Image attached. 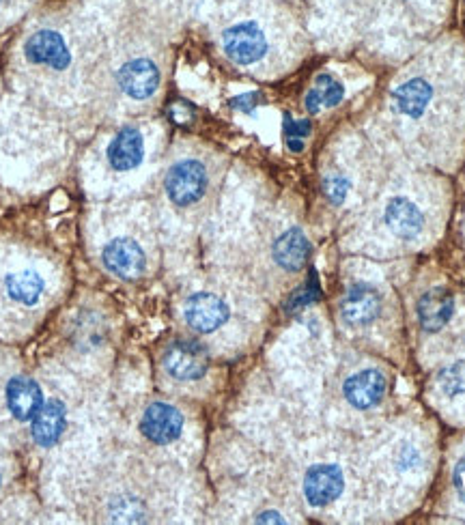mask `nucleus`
Here are the masks:
<instances>
[{
  "mask_svg": "<svg viewBox=\"0 0 465 525\" xmlns=\"http://www.w3.org/2000/svg\"><path fill=\"white\" fill-rule=\"evenodd\" d=\"M317 297H319V285H317V278L313 274V278L308 280V285L300 293L293 295L289 308L293 310V308H302L306 304H313V302H317Z\"/></svg>",
  "mask_w": 465,
  "mask_h": 525,
  "instance_id": "23",
  "label": "nucleus"
},
{
  "mask_svg": "<svg viewBox=\"0 0 465 525\" xmlns=\"http://www.w3.org/2000/svg\"><path fill=\"white\" fill-rule=\"evenodd\" d=\"M229 104L233 110H242L246 115H250V112H255V108L261 104V93H244L239 97H233Z\"/></svg>",
  "mask_w": 465,
  "mask_h": 525,
  "instance_id": "25",
  "label": "nucleus"
},
{
  "mask_svg": "<svg viewBox=\"0 0 465 525\" xmlns=\"http://www.w3.org/2000/svg\"><path fill=\"white\" fill-rule=\"evenodd\" d=\"M431 99H433V89L425 78H412L403 82L399 89L392 91L394 108L410 119H418L425 115Z\"/></svg>",
  "mask_w": 465,
  "mask_h": 525,
  "instance_id": "17",
  "label": "nucleus"
},
{
  "mask_svg": "<svg viewBox=\"0 0 465 525\" xmlns=\"http://www.w3.org/2000/svg\"><path fill=\"white\" fill-rule=\"evenodd\" d=\"M388 229L401 239H416L425 229V216L407 198H392L386 207Z\"/></svg>",
  "mask_w": 465,
  "mask_h": 525,
  "instance_id": "16",
  "label": "nucleus"
},
{
  "mask_svg": "<svg viewBox=\"0 0 465 525\" xmlns=\"http://www.w3.org/2000/svg\"><path fill=\"white\" fill-rule=\"evenodd\" d=\"M5 287L11 300L24 306H33L39 302L41 293H44V280H41L37 272H18L7 276Z\"/></svg>",
  "mask_w": 465,
  "mask_h": 525,
  "instance_id": "19",
  "label": "nucleus"
},
{
  "mask_svg": "<svg viewBox=\"0 0 465 525\" xmlns=\"http://www.w3.org/2000/svg\"><path fill=\"white\" fill-rule=\"evenodd\" d=\"M164 188L173 205L192 207L205 196L207 168L199 160H181L168 170Z\"/></svg>",
  "mask_w": 465,
  "mask_h": 525,
  "instance_id": "1",
  "label": "nucleus"
},
{
  "mask_svg": "<svg viewBox=\"0 0 465 525\" xmlns=\"http://www.w3.org/2000/svg\"><path fill=\"white\" fill-rule=\"evenodd\" d=\"M140 431L149 442L158 446L173 444L183 431L181 411L168 403H151L140 420Z\"/></svg>",
  "mask_w": 465,
  "mask_h": 525,
  "instance_id": "6",
  "label": "nucleus"
},
{
  "mask_svg": "<svg viewBox=\"0 0 465 525\" xmlns=\"http://www.w3.org/2000/svg\"><path fill=\"white\" fill-rule=\"evenodd\" d=\"M453 480H455V489L459 493V498L465 502V457L457 463Z\"/></svg>",
  "mask_w": 465,
  "mask_h": 525,
  "instance_id": "28",
  "label": "nucleus"
},
{
  "mask_svg": "<svg viewBox=\"0 0 465 525\" xmlns=\"http://www.w3.org/2000/svg\"><path fill=\"white\" fill-rule=\"evenodd\" d=\"M65 405L61 401H48L41 405V409L37 411V416L33 418V439L44 448H52L54 444H59V439L63 437L65 431Z\"/></svg>",
  "mask_w": 465,
  "mask_h": 525,
  "instance_id": "15",
  "label": "nucleus"
},
{
  "mask_svg": "<svg viewBox=\"0 0 465 525\" xmlns=\"http://www.w3.org/2000/svg\"><path fill=\"white\" fill-rule=\"evenodd\" d=\"M222 48L233 63L255 65L267 52V39L255 22H242L224 31Z\"/></svg>",
  "mask_w": 465,
  "mask_h": 525,
  "instance_id": "3",
  "label": "nucleus"
},
{
  "mask_svg": "<svg viewBox=\"0 0 465 525\" xmlns=\"http://www.w3.org/2000/svg\"><path fill=\"white\" fill-rule=\"evenodd\" d=\"M304 106L306 110L310 112V115H317V112L323 108V102H321V95L319 91L313 87L308 93H306V99H304Z\"/></svg>",
  "mask_w": 465,
  "mask_h": 525,
  "instance_id": "27",
  "label": "nucleus"
},
{
  "mask_svg": "<svg viewBox=\"0 0 465 525\" xmlns=\"http://www.w3.org/2000/svg\"><path fill=\"white\" fill-rule=\"evenodd\" d=\"M117 82L128 97L147 99L160 87V69L149 59H136L119 69Z\"/></svg>",
  "mask_w": 465,
  "mask_h": 525,
  "instance_id": "10",
  "label": "nucleus"
},
{
  "mask_svg": "<svg viewBox=\"0 0 465 525\" xmlns=\"http://www.w3.org/2000/svg\"><path fill=\"white\" fill-rule=\"evenodd\" d=\"M338 310H341V321L345 325H349V328H362V325H369L379 317L382 297H379L377 289L360 282V285L349 287Z\"/></svg>",
  "mask_w": 465,
  "mask_h": 525,
  "instance_id": "7",
  "label": "nucleus"
},
{
  "mask_svg": "<svg viewBox=\"0 0 465 525\" xmlns=\"http://www.w3.org/2000/svg\"><path fill=\"white\" fill-rule=\"evenodd\" d=\"M287 147H289V151H293V153H302V151H304V140H300V138H287Z\"/></svg>",
  "mask_w": 465,
  "mask_h": 525,
  "instance_id": "30",
  "label": "nucleus"
},
{
  "mask_svg": "<svg viewBox=\"0 0 465 525\" xmlns=\"http://www.w3.org/2000/svg\"><path fill=\"white\" fill-rule=\"evenodd\" d=\"M192 115H194V108H192L188 102H177V104L171 106V117H173V121H177V123L190 121Z\"/></svg>",
  "mask_w": 465,
  "mask_h": 525,
  "instance_id": "26",
  "label": "nucleus"
},
{
  "mask_svg": "<svg viewBox=\"0 0 465 525\" xmlns=\"http://www.w3.org/2000/svg\"><path fill=\"white\" fill-rule=\"evenodd\" d=\"M183 317L192 330L211 334L229 321V306L214 293H194L183 306Z\"/></svg>",
  "mask_w": 465,
  "mask_h": 525,
  "instance_id": "4",
  "label": "nucleus"
},
{
  "mask_svg": "<svg viewBox=\"0 0 465 525\" xmlns=\"http://www.w3.org/2000/svg\"><path fill=\"white\" fill-rule=\"evenodd\" d=\"M315 89L319 91L321 95V102L326 108H334L343 102V97H345V89H343V84L334 80L332 76L328 74H321L317 76L315 80Z\"/></svg>",
  "mask_w": 465,
  "mask_h": 525,
  "instance_id": "21",
  "label": "nucleus"
},
{
  "mask_svg": "<svg viewBox=\"0 0 465 525\" xmlns=\"http://www.w3.org/2000/svg\"><path fill=\"white\" fill-rule=\"evenodd\" d=\"M259 523H285V519H280L278 513H263L257 517Z\"/></svg>",
  "mask_w": 465,
  "mask_h": 525,
  "instance_id": "29",
  "label": "nucleus"
},
{
  "mask_svg": "<svg viewBox=\"0 0 465 525\" xmlns=\"http://www.w3.org/2000/svg\"><path fill=\"white\" fill-rule=\"evenodd\" d=\"M310 132H313V125L308 119L293 121L291 115H285V138H300L304 140Z\"/></svg>",
  "mask_w": 465,
  "mask_h": 525,
  "instance_id": "24",
  "label": "nucleus"
},
{
  "mask_svg": "<svg viewBox=\"0 0 465 525\" xmlns=\"http://www.w3.org/2000/svg\"><path fill=\"white\" fill-rule=\"evenodd\" d=\"M26 59L35 65H48L56 72H61L72 63V54L65 44V39L54 31H39L24 46Z\"/></svg>",
  "mask_w": 465,
  "mask_h": 525,
  "instance_id": "9",
  "label": "nucleus"
},
{
  "mask_svg": "<svg viewBox=\"0 0 465 525\" xmlns=\"http://www.w3.org/2000/svg\"><path fill=\"white\" fill-rule=\"evenodd\" d=\"M166 373L177 381L201 379L209 368L207 349L196 340H175L164 351Z\"/></svg>",
  "mask_w": 465,
  "mask_h": 525,
  "instance_id": "2",
  "label": "nucleus"
},
{
  "mask_svg": "<svg viewBox=\"0 0 465 525\" xmlns=\"http://www.w3.org/2000/svg\"><path fill=\"white\" fill-rule=\"evenodd\" d=\"M272 254L274 261L287 272H300L310 257V241L300 229H289L276 239Z\"/></svg>",
  "mask_w": 465,
  "mask_h": 525,
  "instance_id": "18",
  "label": "nucleus"
},
{
  "mask_svg": "<svg viewBox=\"0 0 465 525\" xmlns=\"http://www.w3.org/2000/svg\"><path fill=\"white\" fill-rule=\"evenodd\" d=\"M455 297L446 289H433L420 297L418 321L427 332H440L453 317Z\"/></svg>",
  "mask_w": 465,
  "mask_h": 525,
  "instance_id": "14",
  "label": "nucleus"
},
{
  "mask_svg": "<svg viewBox=\"0 0 465 525\" xmlns=\"http://www.w3.org/2000/svg\"><path fill=\"white\" fill-rule=\"evenodd\" d=\"M349 192V181L341 175H330L323 179V194L328 196V201L334 205H341Z\"/></svg>",
  "mask_w": 465,
  "mask_h": 525,
  "instance_id": "22",
  "label": "nucleus"
},
{
  "mask_svg": "<svg viewBox=\"0 0 465 525\" xmlns=\"http://www.w3.org/2000/svg\"><path fill=\"white\" fill-rule=\"evenodd\" d=\"M145 155V140L136 127H123L117 136L112 138L108 145V162L110 166L125 173V170H134Z\"/></svg>",
  "mask_w": 465,
  "mask_h": 525,
  "instance_id": "13",
  "label": "nucleus"
},
{
  "mask_svg": "<svg viewBox=\"0 0 465 525\" xmlns=\"http://www.w3.org/2000/svg\"><path fill=\"white\" fill-rule=\"evenodd\" d=\"M343 394L347 403L354 405L356 409H371L384 399L386 377L375 371V368H366V371L351 375L345 381Z\"/></svg>",
  "mask_w": 465,
  "mask_h": 525,
  "instance_id": "11",
  "label": "nucleus"
},
{
  "mask_svg": "<svg viewBox=\"0 0 465 525\" xmlns=\"http://www.w3.org/2000/svg\"><path fill=\"white\" fill-rule=\"evenodd\" d=\"M41 405H44V394H41L37 381L28 377H13L7 383V407L16 420H33Z\"/></svg>",
  "mask_w": 465,
  "mask_h": 525,
  "instance_id": "12",
  "label": "nucleus"
},
{
  "mask_svg": "<svg viewBox=\"0 0 465 525\" xmlns=\"http://www.w3.org/2000/svg\"><path fill=\"white\" fill-rule=\"evenodd\" d=\"M343 487H345V478L341 467L330 463L313 465L304 478V495L308 504L315 508L328 506L330 502H334L338 495L343 493Z\"/></svg>",
  "mask_w": 465,
  "mask_h": 525,
  "instance_id": "8",
  "label": "nucleus"
},
{
  "mask_svg": "<svg viewBox=\"0 0 465 525\" xmlns=\"http://www.w3.org/2000/svg\"><path fill=\"white\" fill-rule=\"evenodd\" d=\"M102 263L112 276L121 280H134L145 272L147 259L143 248H140L134 239L119 237L106 244L102 252Z\"/></svg>",
  "mask_w": 465,
  "mask_h": 525,
  "instance_id": "5",
  "label": "nucleus"
},
{
  "mask_svg": "<svg viewBox=\"0 0 465 525\" xmlns=\"http://www.w3.org/2000/svg\"><path fill=\"white\" fill-rule=\"evenodd\" d=\"M438 381H440V388L448 396L465 394V360H459L455 364L446 366L444 371L440 373Z\"/></svg>",
  "mask_w": 465,
  "mask_h": 525,
  "instance_id": "20",
  "label": "nucleus"
}]
</instances>
